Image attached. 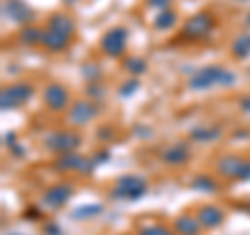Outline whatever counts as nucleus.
Instances as JSON below:
<instances>
[{"label": "nucleus", "instance_id": "12", "mask_svg": "<svg viewBox=\"0 0 250 235\" xmlns=\"http://www.w3.org/2000/svg\"><path fill=\"white\" fill-rule=\"evenodd\" d=\"M217 173L225 177V179H238L242 173V167H244V158L238 154H225L217 160Z\"/></svg>", "mask_w": 250, "mask_h": 235}, {"label": "nucleus", "instance_id": "27", "mask_svg": "<svg viewBox=\"0 0 250 235\" xmlns=\"http://www.w3.org/2000/svg\"><path fill=\"white\" fill-rule=\"evenodd\" d=\"M140 90V81L136 79H129V81H125L121 88H119V98H129V96H134V94Z\"/></svg>", "mask_w": 250, "mask_h": 235}, {"label": "nucleus", "instance_id": "11", "mask_svg": "<svg viewBox=\"0 0 250 235\" xmlns=\"http://www.w3.org/2000/svg\"><path fill=\"white\" fill-rule=\"evenodd\" d=\"M161 158L165 164H169V167H184V164L192 158V148L186 142H175L163 150Z\"/></svg>", "mask_w": 250, "mask_h": 235}, {"label": "nucleus", "instance_id": "13", "mask_svg": "<svg viewBox=\"0 0 250 235\" xmlns=\"http://www.w3.org/2000/svg\"><path fill=\"white\" fill-rule=\"evenodd\" d=\"M196 216H198V221L202 223L205 229H217V227L223 225V221H225V213L219 206H215V204L200 206L196 210Z\"/></svg>", "mask_w": 250, "mask_h": 235}, {"label": "nucleus", "instance_id": "37", "mask_svg": "<svg viewBox=\"0 0 250 235\" xmlns=\"http://www.w3.org/2000/svg\"><path fill=\"white\" fill-rule=\"evenodd\" d=\"M240 2H248V0H240Z\"/></svg>", "mask_w": 250, "mask_h": 235}, {"label": "nucleus", "instance_id": "30", "mask_svg": "<svg viewBox=\"0 0 250 235\" xmlns=\"http://www.w3.org/2000/svg\"><path fill=\"white\" fill-rule=\"evenodd\" d=\"M238 181H250V158L244 160V167H242V173L238 177Z\"/></svg>", "mask_w": 250, "mask_h": 235}, {"label": "nucleus", "instance_id": "10", "mask_svg": "<svg viewBox=\"0 0 250 235\" xmlns=\"http://www.w3.org/2000/svg\"><path fill=\"white\" fill-rule=\"evenodd\" d=\"M2 17L17 25H31L36 13L25 0H4L2 2Z\"/></svg>", "mask_w": 250, "mask_h": 235}, {"label": "nucleus", "instance_id": "31", "mask_svg": "<svg viewBox=\"0 0 250 235\" xmlns=\"http://www.w3.org/2000/svg\"><path fill=\"white\" fill-rule=\"evenodd\" d=\"M113 137V129L111 127H100L98 129V139H111Z\"/></svg>", "mask_w": 250, "mask_h": 235}, {"label": "nucleus", "instance_id": "33", "mask_svg": "<svg viewBox=\"0 0 250 235\" xmlns=\"http://www.w3.org/2000/svg\"><path fill=\"white\" fill-rule=\"evenodd\" d=\"M108 158H111V154H108V150H103V152H100V154H98V156H96V158H94V160H96V162L100 164V162H106Z\"/></svg>", "mask_w": 250, "mask_h": 235}, {"label": "nucleus", "instance_id": "38", "mask_svg": "<svg viewBox=\"0 0 250 235\" xmlns=\"http://www.w3.org/2000/svg\"><path fill=\"white\" fill-rule=\"evenodd\" d=\"M248 23H250V13H248Z\"/></svg>", "mask_w": 250, "mask_h": 235}, {"label": "nucleus", "instance_id": "8", "mask_svg": "<svg viewBox=\"0 0 250 235\" xmlns=\"http://www.w3.org/2000/svg\"><path fill=\"white\" fill-rule=\"evenodd\" d=\"M213 25H215V17L210 13H196L184 23L182 34L188 40H202V38L210 34Z\"/></svg>", "mask_w": 250, "mask_h": 235}, {"label": "nucleus", "instance_id": "34", "mask_svg": "<svg viewBox=\"0 0 250 235\" xmlns=\"http://www.w3.org/2000/svg\"><path fill=\"white\" fill-rule=\"evenodd\" d=\"M46 233H48V235H61V227L48 225V227H46Z\"/></svg>", "mask_w": 250, "mask_h": 235}, {"label": "nucleus", "instance_id": "16", "mask_svg": "<svg viewBox=\"0 0 250 235\" xmlns=\"http://www.w3.org/2000/svg\"><path fill=\"white\" fill-rule=\"evenodd\" d=\"M71 44V36H65V34H59V31H52V29H46L44 31V40L42 46L48 52H65Z\"/></svg>", "mask_w": 250, "mask_h": 235}, {"label": "nucleus", "instance_id": "2", "mask_svg": "<svg viewBox=\"0 0 250 235\" xmlns=\"http://www.w3.org/2000/svg\"><path fill=\"white\" fill-rule=\"evenodd\" d=\"M36 94V85L31 81H13L11 85H6L0 92V108L6 113V111H15V108H19L23 104H27L31 98H34Z\"/></svg>", "mask_w": 250, "mask_h": 235}, {"label": "nucleus", "instance_id": "26", "mask_svg": "<svg viewBox=\"0 0 250 235\" xmlns=\"http://www.w3.org/2000/svg\"><path fill=\"white\" fill-rule=\"evenodd\" d=\"M82 75H83V79L88 81V83H94V81H100V77H103V69H100L98 65H83L82 67Z\"/></svg>", "mask_w": 250, "mask_h": 235}, {"label": "nucleus", "instance_id": "32", "mask_svg": "<svg viewBox=\"0 0 250 235\" xmlns=\"http://www.w3.org/2000/svg\"><path fill=\"white\" fill-rule=\"evenodd\" d=\"M4 144L9 146V150H11L13 146H17V136H15L13 131H9V133H6V136H4Z\"/></svg>", "mask_w": 250, "mask_h": 235}, {"label": "nucleus", "instance_id": "9", "mask_svg": "<svg viewBox=\"0 0 250 235\" xmlns=\"http://www.w3.org/2000/svg\"><path fill=\"white\" fill-rule=\"evenodd\" d=\"M98 115V106L94 100H75V102L69 106V113H67V121L69 125L73 127H83V125L92 123V119Z\"/></svg>", "mask_w": 250, "mask_h": 235}, {"label": "nucleus", "instance_id": "36", "mask_svg": "<svg viewBox=\"0 0 250 235\" xmlns=\"http://www.w3.org/2000/svg\"><path fill=\"white\" fill-rule=\"evenodd\" d=\"M77 2H80V0H62V4L65 6H75Z\"/></svg>", "mask_w": 250, "mask_h": 235}, {"label": "nucleus", "instance_id": "7", "mask_svg": "<svg viewBox=\"0 0 250 235\" xmlns=\"http://www.w3.org/2000/svg\"><path fill=\"white\" fill-rule=\"evenodd\" d=\"M73 194H75V187L71 183L59 181V183L50 185L48 190L42 194V206L48 210H59L73 198Z\"/></svg>", "mask_w": 250, "mask_h": 235}, {"label": "nucleus", "instance_id": "29", "mask_svg": "<svg viewBox=\"0 0 250 235\" xmlns=\"http://www.w3.org/2000/svg\"><path fill=\"white\" fill-rule=\"evenodd\" d=\"M146 2H148V6H152V9L165 11V9H169V6H171L173 0H146Z\"/></svg>", "mask_w": 250, "mask_h": 235}, {"label": "nucleus", "instance_id": "35", "mask_svg": "<svg viewBox=\"0 0 250 235\" xmlns=\"http://www.w3.org/2000/svg\"><path fill=\"white\" fill-rule=\"evenodd\" d=\"M242 111H244V113H250V96H246L244 100H242Z\"/></svg>", "mask_w": 250, "mask_h": 235}, {"label": "nucleus", "instance_id": "28", "mask_svg": "<svg viewBox=\"0 0 250 235\" xmlns=\"http://www.w3.org/2000/svg\"><path fill=\"white\" fill-rule=\"evenodd\" d=\"M88 96L94 100V102H100L104 98V85L100 81H94V83H88Z\"/></svg>", "mask_w": 250, "mask_h": 235}, {"label": "nucleus", "instance_id": "4", "mask_svg": "<svg viewBox=\"0 0 250 235\" xmlns=\"http://www.w3.org/2000/svg\"><path fill=\"white\" fill-rule=\"evenodd\" d=\"M83 142L82 133L71 131V129H62V131H52L44 137V148L52 154H69L77 152Z\"/></svg>", "mask_w": 250, "mask_h": 235}, {"label": "nucleus", "instance_id": "23", "mask_svg": "<svg viewBox=\"0 0 250 235\" xmlns=\"http://www.w3.org/2000/svg\"><path fill=\"white\" fill-rule=\"evenodd\" d=\"M138 235H177L173 227H167L163 223H144L140 225Z\"/></svg>", "mask_w": 250, "mask_h": 235}, {"label": "nucleus", "instance_id": "5", "mask_svg": "<svg viewBox=\"0 0 250 235\" xmlns=\"http://www.w3.org/2000/svg\"><path fill=\"white\" fill-rule=\"evenodd\" d=\"M127 36H129V31L121 25L111 27L100 38V50L111 59H121L125 54V48H127Z\"/></svg>", "mask_w": 250, "mask_h": 235}, {"label": "nucleus", "instance_id": "15", "mask_svg": "<svg viewBox=\"0 0 250 235\" xmlns=\"http://www.w3.org/2000/svg\"><path fill=\"white\" fill-rule=\"evenodd\" d=\"M46 29H52V31H59V34H65V36L73 38L75 21L69 17L67 13H52L48 17V23H46Z\"/></svg>", "mask_w": 250, "mask_h": 235}, {"label": "nucleus", "instance_id": "24", "mask_svg": "<svg viewBox=\"0 0 250 235\" xmlns=\"http://www.w3.org/2000/svg\"><path fill=\"white\" fill-rule=\"evenodd\" d=\"M123 69H125V71H127L129 75H134V77L144 75V73L148 71L146 60H144V59H140V57H125V60H123Z\"/></svg>", "mask_w": 250, "mask_h": 235}, {"label": "nucleus", "instance_id": "25", "mask_svg": "<svg viewBox=\"0 0 250 235\" xmlns=\"http://www.w3.org/2000/svg\"><path fill=\"white\" fill-rule=\"evenodd\" d=\"M103 213V204H83V206H77L71 216L75 221H85V218H94Z\"/></svg>", "mask_w": 250, "mask_h": 235}, {"label": "nucleus", "instance_id": "6", "mask_svg": "<svg viewBox=\"0 0 250 235\" xmlns=\"http://www.w3.org/2000/svg\"><path fill=\"white\" fill-rule=\"evenodd\" d=\"M42 100L44 106L52 113H62L65 108L71 106V94H69V88L62 85L59 81H52L44 88L42 92Z\"/></svg>", "mask_w": 250, "mask_h": 235}, {"label": "nucleus", "instance_id": "14", "mask_svg": "<svg viewBox=\"0 0 250 235\" xmlns=\"http://www.w3.org/2000/svg\"><path fill=\"white\" fill-rule=\"evenodd\" d=\"M173 229L177 235H200V231L205 229V227H202L196 215H179V216H175Z\"/></svg>", "mask_w": 250, "mask_h": 235}, {"label": "nucleus", "instance_id": "18", "mask_svg": "<svg viewBox=\"0 0 250 235\" xmlns=\"http://www.w3.org/2000/svg\"><path fill=\"white\" fill-rule=\"evenodd\" d=\"M44 31L36 25H23V29L19 31V42L25 46H42L44 40Z\"/></svg>", "mask_w": 250, "mask_h": 235}, {"label": "nucleus", "instance_id": "1", "mask_svg": "<svg viewBox=\"0 0 250 235\" xmlns=\"http://www.w3.org/2000/svg\"><path fill=\"white\" fill-rule=\"evenodd\" d=\"M236 83V73L225 69L221 65H207V67H200L196 73L190 77V90L194 92H205V90H210V88H231Z\"/></svg>", "mask_w": 250, "mask_h": 235}, {"label": "nucleus", "instance_id": "19", "mask_svg": "<svg viewBox=\"0 0 250 235\" xmlns=\"http://www.w3.org/2000/svg\"><path fill=\"white\" fill-rule=\"evenodd\" d=\"M83 156L77 152H69V154H59V158L54 160V169L57 171H80Z\"/></svg>", "mask_w": 250, "mask_h": 235}, {"label": "nucleus", "instance_id": "17", "mask_svg": "<svg viewBox=\"0 0 250 235\" xmlns=\"http://www.w3.org/2000/svg\"><path fill=\"white\" fill-rule=\"evenodd\" d=\"M221 137V127H207V125H198V127L190 129V139L198 144H210Z\"/></svg>", "mask_w": 250, "mask_h": 235}, {"label": "nucleus", "instance_id": "20", "mask_svg": "<svg viewBox=\"0 0 250 235\" xmlns=\"http://www.w3.org/2000/svg\"><path fill=\"white\" fill-rule=\"evenodd\" d=\"M231 54H233V59H238V60H246L250 57V34L248 31L240 34L236 40L231 42Z\"/></svg>", "mask_w": 250, "mask_h": 235}, {"label": "nucleus", "instance_id": "22", "mask_svg": "<svg viewBox=\"0 0 250 235\" xmlns=\"http://www.w3.org/2000/svg\"><path fill=\"white\" fill-rule=\"evenodd\" d=\"M192 190H196V192H202V194H215L219 190V185L213 177H208V175H196L192 179Z\"/></svg>", "mask_w": 250, "mask_h": 235}, {"label": "nucleus", "instance_id": "21", "mask_svg": "<svg viewBox=\"0 0 250 235\" xmlns=\"http://www.w3.org/2000/svg\"><path fill=\"white\" fill-rule=\"evenodd\" d=\"M175 23H177V13L171 11V9H165V11H159L156 19L152 21V25H154V29H159V31H169Z\"/></svg>", "mask_w": 250, "mask_h": 235}, {"label": "nucleus", "instance_id": "3", "mask_svg": "<svg viewBox=\"0 0 250 235\" xmlns=\"http://www.w3.org/2000/svg\"><path fill=\"white\" fill-rule=\"evenodd\" d=\"M146 192H148L146 179L136 175V173H127V175H121L115 181V187H113V192H111V198L113 200L136 202V200L142 198V196H146Z\"/></svg>", "mask_w": 250, "mask_h": 235}]
</instances>
